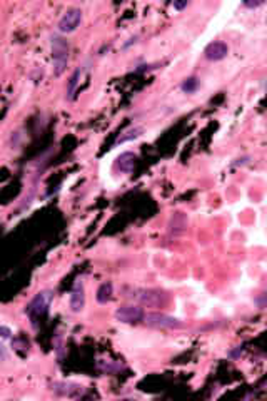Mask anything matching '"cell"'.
I'll return each instance as SVG.
<instances>
[{
  "label": "cell",
  "instance_id": "cell-1",
  "mask_svg": "<svg viewBox=\"0 0 267 401\" xmlns=\"http://www.w3.org/2000/svg\"><path fill=\"white\" fill-rule=\"evenodd\" d=\"M69 42L60 35H54L52 37V65H54V75L60 77L67 70V64H69Z\"/></svg>",
  "mask_w": 267,
  "mask_h": 401
},
{
  "label": "cell",
  "instance_id": "cell-2",
  "mask_svg": "<svg viewBox=\"0 0 267 401\" xmlns=\"http://www.w3.org/2000/svg\"><path fill=\"white\" fill-rule=\"evenodd\" d=\"M132 299H136L142 304V306L147 308H164L167 304V295L161 289H154V288H141V289H134L132 295H129Z\"/></svg>",
  "mask_w": 267,
  "mask_h": 401
},
{
  "label": "cell",
  "instance_id": "cell-3",
  "mask_svg": "<svg viewBox=\"0 0 267 401\" xmlns=\"http://www.w3.org/2000/svg\"><path fill=\"white\" fill-rule=\"evenodd\" d=\"M52 298H54L52 291H48V289L47 291H40L39 295H35L32 301L27 304L25 313H27V316L30 318V321L34 323V325L37 323L39 318H42V316L47 314L48 308H50Z\"/></svg>",
  "mask_w": 267,
  "mask_h": 401
},
{
  "label": "cell",
  "instance_id": "cell-4",
  "mask_svg": "<svg viewBox=\"0 0 267 401\" xmlns=\"http://www.w3.org/2000/svg\"><path fill=\"white\" fill-rule=\"evenodd\" d=\"M115 319L124 325H139L145 319V311L137 304H125L115 311Z\"/></svg>",
  "mask_w": 267,
  "mask_h": 401
},
{
  "label": "cell",
  "instance_id": "cell-5",
  "mask_svg": "<svg viewBox=\"0 0 267 401\" xmlns=\"http://www.w3.org/2000/svg\"><path fill=\"white\" fill-rule=\"evenodd\" d=\"M144 323L150 328H157V329H179L182 328V323L174 318V316L169 314H162V313H150L145 314Z\"/></svg>",
  "mask_w": 267,
  "mask_h": 401
},
{
  "label": "cell",
  "instance_id": "cell-6",
  "mask_svg": "<svg viewBox=\"0 0 267 401\" xmlns=\"http://www.w3.org/2000/svg\"><path fill=\"white\" fill-rule=\"evenodd\" d=\"M82 22V10L81 9H69L59 20V31L62 34H72L77 31V27Z\"/></svg>",
  "mask_w": 267,
  "mask_h": 401
},
{
  "label": "cell",
  "instance_id": "cell-7",
  "mask_svg": "<svg viewBox=\"0 0 267 401\" xmlns=\"http://www.w3.org/2000/svg\"><path fill=\"white\" fill-rule=\"evenodd\" d=\"M227 54H229V47L226 42H212V44H209L204 50L205 59L212 62L222 61V59L227 57Z\"/></svg>",
  "mask_w": 267,
  "mask_h": 401
},
{
  "label": "cell",
  "instance_id": "cell-8",
  "mask_svg": "<svg viewBox=\"0 0 267 401\" xmlns=\"http://www.w3.org/2000/svg\"><path fill=\"white\" fill-rule=\"evenodd\" d=\"M86 306V295H84L82 281H77L70 292V311L72 313H81Z\"/></svg>",
  "mask_w": 267,
  "mask_h": 401
},
{
  "label": "cell",
  "instance_id": "cell-9",
  "mask_svg": "<svg viewBox=\"0 0 267 401\" xmlns=\"http://www.w3.org/2000/svg\"><path fill=\"white\" fill-rule=\"evenodd\" d=\"M136 154H132V152H124V154H120L119 155V159H117V167H119V171L120 172H124V174H130L132 169H134V166H136Z\"/></svg>",
  "mask_w": 267,
  "mask_h": 401
},
{
  "label": "cell",
  "instance_id": "cell-10",
  "mask_svg": "<svg viewBox=\"0 0 267 401\" xmlns=\"http://www.w3.org/2000/svg\"><path fill=\"white\" fill-rule=\"evenodd\" d=\"M112 295H114V284L107 281V283H102V284L99 286V289H97V295H95V299H97V303L107 304V303L112 299Z\"/></svg>",
  "mask_w": 267,
  "mask_h": 401
},
{
  "label": "cell",
  "instance_id": "cell-11",
  "mask_svg": "<svg viewBox=\"0 0 267 401\" xmlns=\"http://www.w3.org/2000/svg\"><path fill=\"white\" fill-rule=\"evenodd\" d=\"M187 227V219L182 212H175L172 219H171V234L177 236V234H182V232L185 231Z\"/></svg>",
  "mask_w": 267,
  "mask_h": 401
},
{
  "label": "cell",
  "instance_id": "cell-12",
  "mask_svg": "<svg viewBox=\"0 0 267 401\" xmlns=\"http://www.w3.org/2000/svg\"><path fill=\"white\" fill-rule=\"evenodd\" d=\"M197 87H199V81L196 79V77H189V79H185L184 82L180 84L182 92H185V94H192V92H196V91H197Z\"/></svg>",
  "mask_w": 267,
  "mask_h": 401
},
{
  "label": "cell",
  "instance_id": "cell-13",
  "mask_svg": "<svg viewBox=\"0 0 267 401\" xmlns=\"http://www.w3.org/2000/svg\"><path fill=\"white\" fill-rule=\"evenodd\" d=\"M141 132H142V129H141V127H134V129H130V130H127L125 136L119 137V141H117V142H125V141H129V139H136V137L141 136Z\"/></svg>",
  "mask_w": 267,
  "mask_h": 401
},
{
  "label": "cell",
  "instance_id": "cell-14",
  "mask_svg": "<svg viewBox=\"0 0 267 401\" xmlns=\"http://www.w3.org/2000/svg\"><path fill=\"white\" fill-rule=\"evenodd\" d=\"M78 74H81V70H75L74 74H72V77H70V82H69V97L72 99V94H74V91H75V87H77V81H78Z\"/></svg>",
  "mask_w": 267,
  "mask_h": 401
},
{
  "label": "cell",
  "instance_id": "cell-15",
  "mask_svg": "<svg viewBox=\"0 0 267 401\" xmlns=\"http://www.w3.org/2000/svg\"><path fill=\"white\" fill-rule=\"evenodd\" d=\"M0 333H2V338H4V339H9V338H10V334H12V331H10V329H9L7 326H2V328H0Z\"/></svg>",
  "mask_w": 267,
  "mask_h": 401
},
{
  "label": "cell",
  "instance_id": "cell-16",
  "mask_svg": "<svg viewBox=\"0 0 267 401\" xmlns=\"http://www.w3.org/2000/svg\"><path fill=\"white\" fill-rule=\"evenodd\" d=\"M187 7V2H174V9L175 10H182Z\"/></svg>",
  "mask_w": 267,
  "mask_h": 401
},
{
  "label": "cell",
  "instance_id": "cell-17",
  "mask_svg": "<svg viewBox=\"0 0 267 401\" xmlns=\"http://www.w3.org/2000/svg\"><path fill=\"white\" fill-rule=\"evenodd\" d=\"M244 5H246V7H249V9H256V7H260L262 2H246Z\"/></svg>",
  "mask_w": 267,
  "mask_h": 401
}]
</instances>
